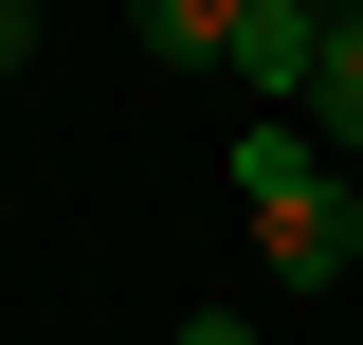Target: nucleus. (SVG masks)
Returning <instances> with one entry per match:
<instances>
[{"label":"nucleus","instance_id":"nucleus-8","mask_svg":"<svg viewBox=\"0 0 363 345\" xmlns=\"http://www.w3.org/2000/svg\"><path fill=\"white\" fill-rule=\"evenodd\" d=\"M309 18H327V0H309Z\"/></svg>","mask_w":363,"mask_h":345},{"label":"nucleus","instance_id":"nucleus-4","mask_svg":"<svg viewBox=\"0 0 363 345\" xmlns=\"http://www.w3.org/2000/svg\"><path fill=\"white\" fill-rule=\"evenodd\" d=\"M309 146L363 164V18H327V91H309Z\"/></svg>","mask_w":363,"mask_h":345},{"label":"nucleus","instance_id":"nucleus-3","mask_svg":"<svg viewBox=\"0 0 363 345\" xmlns=\"http://www.w3.org/2000/svg\"><path fill=\"white\" fill-rule=\"evenodd\" d=\"M128 37L164 55V73H218L236 55V0H128Z\"/></svg>","mask_w":363,"mask_h":345},{"label":"nucleus","instance_id":"nucleus-5","mask_svg":"<svg viewBox=\"0 0 363 345\" xmlns=\"http://www.w3.org/2000/svg\"><path fill=\"white\" fill-rule=\"evenodd\" d=\"M164 345H255V309H182V327H164Z\"/></svg>","mask_w":363,"mask_h":345},{"label":"nucleus","instance_id":"nucleus-6","mask_svg":"<svg viewBox=\"0 0 363 345\" xmlns=\"http://www.w3.org/2000/svg\"><path fill=\"white\" fill-rule=\"evenodd\" d=\"M0 73H37V0H0Z\"/></svg>","mask_w":363,"mask_h":345},{"label":"nucleus","instance_id":"nucleus-2","mask_svg":"<svg viewBox=\"0 0 363 345\" xmlns=\"http://www.w3.org/2000/svg\"><path fill=\"white\" fill-rule=\"evenodd\" d=\"M255 236H272V273H291V291H327V273L363 255V200H345V182H309V200H291V218H255Z\"/></svg>","mask_w":363,"mask_h":345},{"label":"nucleus","instance_id":"nucleus-7","mask_svg":"<svg viewBox=\"0 0 363 345\" xmlns=\"http://www.w3.org/2000/svg\"><path fill=\"white\" fill-rule=\"evenodd\" d=\"M327 18H363V0H327Z\"/></svg>","mask_w":363,"mask_h":345},{"label":"nucleus","instance_id":"nucleus-1","mask_svg":"<svg viewBox=\"0 0 363 345\" xmlns=\"http://www.w3.org/2000/svg\"><path fill=\"white\" fill-rule=\"evenodd\" d=\"M218 182H236V200H255V218H291V200H309V182H345V164H327V146L291 128V109H255V128H236V164H218Z\"/></svg>","mask_w":363,"mask_h":345}]
</instances>
